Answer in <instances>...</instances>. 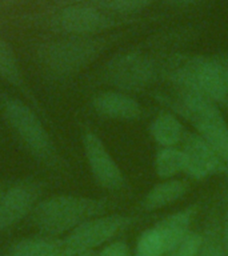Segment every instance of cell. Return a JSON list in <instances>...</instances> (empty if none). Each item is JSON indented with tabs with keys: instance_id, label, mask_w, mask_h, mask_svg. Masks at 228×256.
<instances>
[{
	"instance_id": "1",
	"label": "cell",
	"mask_w": 228,
	"mask_h": 256,
	"mask_svg": "<svg viewBox=\"0 0 228 256\" xmlns=\"http://www.w3.org/2000/svg\"><path fill=\"white\" fill-rule=\"evenodd\" d=\"M106 211V200L59 195L40 202L34 208V223L46 235H60Z\"/></svg>"
},
{
	"instance_id": "2",
	"label": "cell",
	"mask_w": 228,
	"mask_h": 256,
	"mask_svg": "<svg viewBox=\"0 0 228 256\" xmlns=\"http://www.w3.org/2000/svg\"><path fill=\"white\" fill-rule=\"evenodd\" d=\"M103 50L100 40L68 39L44 44L38 52L40 66L52 76H71L99 56Z\"/></svg>"
},
{
	"instance_id": "3",
	"label": "cell",
	"mask_w": 228,
	"mask_h": 256,
	"mask_svg": "<svg viewBox=\"0 0 228 256\" xmlns=\"http://www.w3.org/2000/svg\"><path fill=\"white\" fill-rule=\"evenodd\" d=\"M4 116L18 138L38 159L54 164L56 159L55 147L50 135L31 108L20 100L4 102Z\"/></svg>"
},
{
	"instance_id": "4",
	"label": "cell",
	"mask_w": 228,
	"mask_h": 256,
	"mask_svg": "<svg viewBox=\"0 0 228 256\" xmlns=\"http://www.w3.org/2000/svg\"><path fill=\"white\" fill-rule=\"evenodd\" d=\"M131 223V218L108 215L84 222L62 240V252L66 256H78L114 238Z\"/></svg>"
},
{
	"instance_id": "5",
	"label": "cell",
	"mask_w": 228,
	"mask_h": 256,
	"mask_svg": "<svg viewBox=\"0 0 228 256\" xmlns=\"http://www.w3.org/2000/svg\"><path fill=\"white\" fill-rule=\"evenodd\" d=\"M154 66L147 58L138 54L118 56L108 63L106 78L122 91H140L154 79Z\"/></svg>"
},
{
	"instance_id": "6",
	"label": "cell",
	"mask_w": 228,
	"mask_h": 256,
	"mask_svg": "<svg viewBox=\"0 0 228 256\" xmlns=\"http://www.w3.org/2000/svg\"><path fill=\"white\" fill-rule=\"evenodd\" d=\"M84 154L96 183L107 190H120L124 186V176L107 148L94 132L83 136Z\"/></svg>"
},
{
	"instance_id": "7",
	"label": "cell",
	"mask_w": 228,
	"mask_h": 256,
	"mask_svg": "<svg viewBox=\"0 0 228 256\" xmlns=\"http://www.w3.org/2000/svg\"><path fill=\"white\" fill-rule=\"evenodd\" d=\"M184 154L187 158L184 172L196 180H202L227 170L220 156L202 136L192 134L186 136Z\"/></svg>"
},
{
	"instance_id": "8",
	"label": "cell",
	"mask_w": 228,
	"mask_h": 256,
	"mask_svg": "<svg viewBox=\"0 0 228 256\" xmlns=\"http://www.w3.org/2000/svg\"><path fill=\"white\" fill-rule=\"evenodd\" d=\"M40 187L35 183H22L10 188L0 199V231L7 230L31 212Z\"/></svg>"
},
{
	"instance_id": "9",
	"label": "cell",
	"mask_w": 228,
	"mask_h": 256,
	"mask_svg": "<svg viewBox=\"0 0 228 256\" xmlns=\"http://www.w3.org/2000/svg\"><path fill=\"white\" fill-rule=\"evenodd\" d=\"M180 72L191 79L196 88L212 102H223L227 98L228 86L224 66L215 60L191 63V66L183 68Z\"/></svg>"
},
{
	"instance_id": "10",
	"label": "cell",
	"mask_w": 228,
	"mask_h": 256,
	"mask_svg": "<svg viewBox=\"0 0 228 256\" xmlns=\"http://www.w3.org/2000/svg\"><path fill=\"white\" fill-rule=\"evenodd\" d=\"M56 26L74 35H90L106 30L110 20L95 8L72 6L62 10L56 16Z\"/></svg>"
},
{
	"instance_id": "11",
	"label": "cell",
	"mask_w": 228,
	"mask_h": 256,
	"mask_svg": "<svg viewBox=\"0 0 228 256\" xmlns=\"http://www.w3.org/2000/svg\"><path fill=\"white\" fill-rule=\"evenodd\" d=\"M92 106L99 115L108 119L138 120L142 115L139 103L123 92H102L95 96Z\"/></svg>"
},
{
	"instance_id": "12",
	"label": "cell",
	"mask_w": 228,
	"mask_h": 256,
	"mask_svg": "<svg viewBox=\"0 0 228 256\" xmlns=\"http://www.w3.org/2000/svg\"><path fill=\"white\" fill-rule=\"evenodd\" d=\"M195 212L196 207H188L174 215L167 216L156 224L155 230L163 243L164 255L174 251L190 234V224Z\"/></svg>"
},
{
	"instance_id": "13",
	"label": "cell",
	"mask_w": 228,
	"mask_h": 256,
	"mask_svg": "<svg viewBox=\"0 0 228 256\" xmlns=\"http://www.w3.org/2000/svg\"><path fill=\"white\" fill-rule=\"evenodd\" d=\"M200 132V136L211 146L228 166V126L219 110L200 118L194 123Z\"/></svg>"
},
{
	"instance_id": "14",
	"label": "cell",
	"mask_w": 228,
	"mask_h": 256,
	"mask_svg": "<svg viewBox=\"0 0 228 256\" xmlns=\"http://www.w3.org/2000/svg\"><path fill=\"white\" fill-rule=\"evenodd\" d=\"M186 191H187V186L183 180L168 179L151 188L142 202V206L146 211L159 210L179 200L186 194Z\"/></svg>"
},
{
	"instance_id": "15",
	"label": "cell",
	"mask_w": 228,
	"mask_h": 256,
	"mask_svg": "<svg viewBox=\"0 0 228 256\" xmlns=\"http://www.w3.org/2000/svg\"><path fill=\"white\" fill-rule=\"evenodd\" d=\"M152 139L163 148L174 147L184 135L183 126L178 118L168 112H162L156 116L150 127Z\"/></svg>"
},
{
	"instance_id": "16",
	"label": "cell",
	"mask_w": 228,
	"mask_h": 256,
	"mask_svg": "<svg viewBox=\"0 0 228 256\" xmlns=\"http://www.w3.org/2000/svg\"><path fill=\"white\" fill-rule=\"evenodd\" d=\"M59 252H62V240L34 238L14 244L6 256H51Z\"/></svg>"
},
{
	"instance_id": "17",
	"label": "cell",
	"mask_w": 228,
	"mask_h": 256,
	"mask_svg": "<svg viewBox=\"0 0 228 256\" xmlns=\"http://www.w3.org/2000/svg\"><path fill=\"white\" fill-rule=\"evenodd\" d=\"M187 158L184 151L176 150L174 147L162 148L156 154L155 171L156 175L162 179H171L172 176L179 172L186 171Z\"/></svg>"
},
{
	"instance_id": "18",
	"label": "cell",
	"mask_w": 228,
	"mask_h": 256,
	"mask_svg": "<svg viewBox=\"0 0 228 256\" xmlns=\"http://www.w3.org/2000/svg\"><path fill=\"white\" fill-rule=\"evenodd\" d=\"M0 78L16 87L23 86V78L20 72L16 56L7 42L0 38Z\"/></svg>"
},
{
	"instance_id": "19",
	"label": "cell",
	"mask_w": 228,
	"mask_h": 256,
	"mask_svg": "<svg viewBox=\"0 0 228 256\" xmlns=\"http://www.w3.org/2000/svg\"><path fill=\"white\" fill-rule=\"evenodd\" d=\"M163 243L155 228L147 230L140 235L136 244V256H163Z\"/></svg>"
},
{
	"instance_id": "20",
	"label": "cell",
	"mask_w": 228,
	"mask_h": 256,
	"mask_svg": "<svg viewBox=\"0 0 228 256\" xmlns=\"http://www.w3.org/2000/svg\"><path fill=\"white\" fill-rule=\"evenodd\" d=\"M203 243V238L199 234H192L190 232L182 243L167 256H198L200 254V248ZM164 256V255H163Z\"/></svg>"
},
{
	"instance_id": "21",
	"label": "cell",
	"mask_w": 228,
	"mask_h": 256,
	"mask_svg": "<svg viewBox=\"0 0 228 256\" xmlns=\"http://www.w3.org/2000/svg\"><path fill=\"white\" fill-rule=\"evenodd\" d=\"M200 256H224L223 242L219 239L216 230L207 231L200 248Z\"/></svg>"
},
{
	"instance_id": "22",
	"label": "cell",
	"mask_w": 228,
	"mask_h": 256,
	"mask_svg": "<svg viewBox=\"0 0 228 256\" xmlns=\"http://www.w3.org/2000/svg\"><path fill=\"white\" fill-rule=\"evenodd\" d=\"M151 0H111L110 7L118 12H135L150 4Z\"/></svg>"
},
{
	"instance_id": "23",
	"label": "cell",
	"mask_w": 228,
	"mask_h": 256,
	"mask_svg": "<svg viewBox=\"0 0 228 256\" xmlns=\"http://www.w3.org/2000/svg\"><path fill=\"white\" fill-rule=\"evenodd\" d=\"M99 256H131V254H130L127 244L122 243V242H115L104 248Z\"/></svg>"
},
{
	"instance_id": "24",
	"label": "cell",
	"mask_w": 228,
	"mask_h": 256,
	"mask_svg": "<svg viewBox=\"0 0 228 256\" xmlns=\"http://www.w3.org/2000/svg\"><path fill=\"white\" fill-rule=\"evenodd\" d=\"M223 246L226 248V251L228 254V211L226 215V220H224V228H223Z\"/></svg>"
},
{
	"instance_id": "25",
	"label": "cell",
	"mask_w": 228,
	"mask_h": 256,
	"mask_svg": "<svg viewBox=\"0 0 228 256\" xmlns=\"http://www.w3.org/2000/svg\"><path fill=\"white\" fill-rule=\"evenodd\" d=\"M168 2L176 3V4H186V3H190V2H194V0H168Z\"/></svg>"
},
{
	"instance_id": "26",
	"label": "cell",
	"mask_w": 228,
	"mask_h": 256,
	"mask_svg": "<svg viewBox=\"0 0 228 256\" xmlns=\"http://www.w3.org/2000/svg\"><path fill=\"white\" fill-rule=\"evenodd\" d=\"M224 75H226V80H227V86H228V62L224 64Z\"/></svg>"
},
{
	"instance_id": "27",
	"label": "cell",
	"mask_w": 228,
	"mask_h": 256,
	"mask_svg": "<svg viewBox=\"0 0 228 256\" xmlns=\"http://www.w3.org/2000/svg\"><path fill=\"white\" fill-rule=\"evenodd\" d=\"M78 256H95V255H91V254H86V252H84V254H80V255Z\"/></svg>"
},
{
	"instance_id": "28",
	"label": "cell",
	"mask_w": 228,
	"mask_h": 256,
	"mask_svg": "<svg viewBox=\"0 0 228 256\" xmlns=\"http://www.w3.org/2000/svg\"><path fill=\"white\" fill-rule=\"evenodd\" d=\"M51 256H66L64 254H62V252H59V254H55V255H51Z\"/></svg>"
},
{
	"instance_id": "29",
	"label": "cell",
	"mask_w": 228,
	"mask_h": 256,
	"mask_svg": "<svg viewBox=\"0 0 228 256\" xmlns=\"http://www.w3.org/2000/svg\"><path fill=\"white\" fill-rule=\"evenodd\" d=\"M2 196H3V194H2V190H0V199H2Z\"/></svg>"
}]
</instances>
